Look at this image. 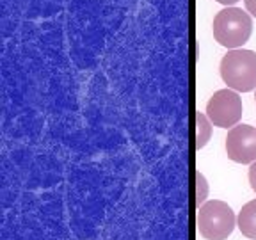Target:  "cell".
<instances>
[{
	"label": "cell",
	"instance_id": "cell-3",
	"mask_svg": "<svg viewBox=\"0 0 256 240\" xmlns=\"http://www.w3.org/2000/svg\"><path fill=\"white\" fill-rule=\"evenodd\" d=\"M236 226V216L228 203L210 200L198 208V230L206 240H226Z\"/></svg>",
	"mask_w": 256,
	"mask_h": 240
},
{
	"label": "cell",
	"instance_id": "cell-1",
	"mask_svg": "<svg viewBox=\"0 0 256 240\" xmlns=\"http://www.w3.org/2000/svg\"><path fill=\"white\" fill-rule=\"evenodd\" d=\"M220 78L228 89L249 92L256 89V54L252 50H230L220 60Z\"/></svg>",
	"mask_w": 256,
	"mask_h": 240
},
{
	"label": "cell",
	"instance_id": "cell-8",
	"mask_svg": "<svg viewBox=\"0 0 256 240\" xmlns=\"http://www.w3.org/2000/svg\"><path fill=\"white\" fill-rule=\"evenodd\" d=\"M206 196H208L206 178H204L201 172H196V204L198 206L206 203Z\"/></svg>",
	"mask_w": 256,
	"mask_h": 240
},
{
	"label": "cell",
	"instance_id": "cell-4",
	"mask_svg": "<svg viewBox=\"0 0 256 240\" xmlns=\"http://www.w3.org/2000/svg\"><path fill=\"white\" fill-rule=\"evenodd\" d=\"M242 112H244V107H242V98L238 96V92L233 89H219L208 100L204 114L212 121L214 126L232 130L233 126L238 124Z\"/></svg>",
	"mask_w": 256,
	"mask_h": 240
},
{
	"label": "cell",
	"instance_id": "cell-11",
	"mask_svg": "<svg viewBox=\"0 0 256 240\" xmlns=\"http://www.w3.org/2000/svg\"><path fill=\"white\" fill-rule=\"evenodd\" d=\"M216 2H219V4H222V6H228V8H232L233 4H236L238 0H216Z\"/></svg>",
	"mask_w": 256,
	"mask_h": 240
},
{
	"label": "cell",
	"instance_id": "cell-10",
	"mask_svg": "<svg viewBox=\"0 0 256 240\" xmlns=\"http://www.w3.org/2000/svg\"><path fill=\"white\" fill-rule=\"evenodd\" d=\"M244 4H246V9H248L249 14L256 18V0H244Z\"/></svg>",
	"mask_w": 256,
	"mask_h": 240
},
{
	"label": "cell",
	"instance_id": "cell-9",
	"mask_svg": "<svg viewBox=\"0 0 256 240\" xmlns=\"http://www.w3.org/2000/svg\"><path fill=\"white\" fill-rule=\"evenodd\" d=\"M249 184H251V188L256 192V162H252L251 168H249Z\"/></svg>",
	"mask_w": 256,
	"mask_h": 240
},
{
	"label": "cell",
	"instance_id": "cell-2",
	"mask_svg": "<svg viewBox=\"0 0 256 240\" xmlns=\"http://www.w3.org/2000/svg\"><path fill=\"white\" fill-rule=\"evenodd\" d=\"M214 38L224 48L236 50L248 43L252 32L251 14L238 8H226L214 18Z\"/></svg>",
	"mask_w": 256,
	"mask_h": 240
},
{
	"label": "cell",
	"instance_id": "cell-5",
	"mask_svg": "<svg viewBox=\"0 0 256 240\" xmlns=\"http://www.w3.org/2000/svg\"><path fill=\"white\" fill-rule=\"evenodd\" d=\"M226 155L236 164L256 162V128L251 124H236L226 136Z\"/></svg>",
	"mask_w": 256,
	"mask_h": 240
},
{
	"label": "cell",
	"instance_id": "cell-7",
	"mask_svg": "<svg viewBox=\"0 0 256 240\" xmlns=\"http://www.w3.org/2000/svg\"><path fill=\"white\" fill-rule=\"evenodd\" d=\"M196 148L201 150L206 146V142L210 140V136H212V121L208 120L206 114L203 112H198L196 114Z\"/></svg>",
	"mask_w": 256,
	"mask_h": 240
},
{
	"label": "cell",
	"instance_id": "cell-12",
	"mask_svg": "<svg viewBox=\"0 0 256 240\" xmlns=\"http://www.w3.org/2000/svg\"><path fill=\"white\" fill-rule=\"evenodd\" d=\"M254 102H256V92H254Z\"/></svg>",
	"mask_w": 256,
	"mask_h": 240
},
{
	"label": "cell",
	"instance_id": "cell-6",
	"mask_svg": "<svg viewBox=\"0 0 256 240\" xmlns=\"http://www.w3.org/2000/svg\"><path fill=\"white\" fill-rule=\"evenodd\" d=\"M236 226L244 236L256 240V200H251L242 206L236 216Z\"/></svg>",
	"mask_w": 256,
	"mask_h": 240
}]
</instances>
